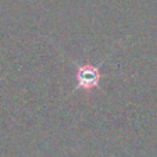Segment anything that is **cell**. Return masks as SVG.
Listing matches in <instances>:
<instances>
[{
	"instance_id": "1",
	"label": "cell",
	"mask_w": 157,
	"mask_h": 157,
	"mask_svg": "<svg viewBox=\"0 0 157 157\" xmlns=\"http://www.w3.org/2000/svg\"><path fill=\"white\" fill-rule=\"evenodd\" d=\"M100 82V72L90 64H82L77 71V86L83 90H92Z\"/></svg>"
}]
</instances>
